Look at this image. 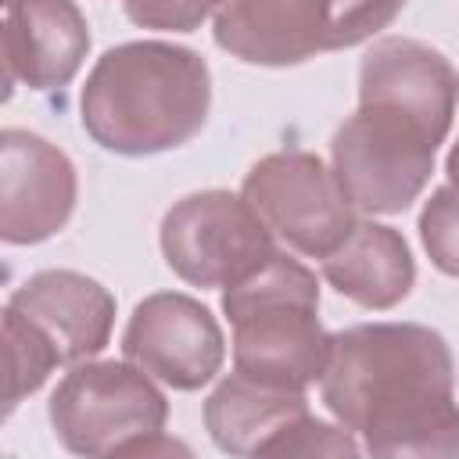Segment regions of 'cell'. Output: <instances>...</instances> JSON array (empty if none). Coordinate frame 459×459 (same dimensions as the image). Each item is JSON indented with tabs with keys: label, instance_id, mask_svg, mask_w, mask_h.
Wrapping results in <instances>:
<instances>
[{
	"label": "cell",
	"instance_id": "obj_1",
	"mask_svg": "<svg viewBox=\"0 0 459 459\" xmlns=\"http://www.w3.org/2000/svg\"><path fill=\"white\" fill-rule=\"evenodd\" d=\"M319 391L369 455H459L455 366L430 326L362 323L333 333Z\"/></svg>",
	"mask_w": 459,
	"mask_h": 459
},
{
	"label": "cell",
	"instance_id": "obj_2",
	"mask_svg": "<svg viewBox=\"0 0 459 459\" xmlns=\"http://www.w3.org/2000/svg\"><path fill=\"white\" fill-rule=\"evenodd\" d=\"M212 108V72L190 47L136 39L97 57L79 93L82 129L111 154L143 158L194 140Z\"/></svg>",
	"mask_w": 459,
	"mask_h": 459
},
{
	"label": "cell",
	"instance_id": "obj_3",
	"mask_svg": "<svg viewBox=\"0 0 459 459\" xmlns=\"http://www.w3.org/2000/svg\"><path fill=\"white\" fill-rule=\"evenodd\" d=\"M222 312L233 326L237 373L290 391L323 380L333 333L319 323L316 273L298 258L269 255L255 273L222 290Z\"/></svg>",
	"mask_w": 459,
	"mask_h": 459
},
{
	"label": "cell",
	"instance_id": "obj_4",
	"mask_svg": "<svg viewBox=\"0 0 459 459\" xmlns=\"http://www.w3.org/2000/svg\"><path fill=\"white\" fill-rule=\"evenodd\" d=\"M448 126L394 100L359 97L330 140V169L355 212L398 215L427 186Z\"/></svg>",
	"mask_w": 459,
	"mask_h": 459
},
{
	"label": "cell",
	"instance_id": "obj_5",
	"mask_svg": "<svg viewBox=\"0 0 459 459\" xmlns=\"http://www.w3.org/2000/svg\"><path fill=\"white\" fill-rule=\"evenodd\" d=\"M402 7L405 0H226L212 36L237 61L287 68L377 36Z\"/></svg>",
	"mask_w": 459,
	"mask_h": 459
},
{
	"label": "cell",
	"instance_id": "obj_6",
	"mask_svg": "<svg viewBox=\"0 0 459 459\" xmlns=\"http://www.w3.org/2000/svg\"><path fill=\"white\" fill-rule=\"evenodd\" d=\"M165 394L129 359L75 362L50 394L54 437L75 455H133L165 430Z\"/></svg>",
	"mask_w": 459,
	"mask_h": 459
},
{
	"label": "cell",
	"instance_id": "obj_7",
	"mask_svg": "<svg viewBox=\"0 0 459 459\" xmlns=\"http://www.w3.org/2000/svg\"><path fill=\"white\" fill-rule=\"evenodd\" d=\"M276 233L230 190H201L176 201L161 219V255L194 287H230L276 255Z\"/></svg>",
	"mask_w": 459,
	"mask_h": 459
},
{
	"label": "cell",
	"instance_id": "obj_8",
	"mask_svg": "<svg viewBox=\"0 0 459 459\" xmlns=\"http://www.w3.org/2000/svg\"><path fill=\"white\" fill-rule=\"evenodd\" d=\"M240 197L280 240L319 262L359 222L333 169L308 151H276L255 161L244 176Z\"/></svg>",
	"mask_w": 459,
	"mask_h": 459
},
{
	"label": "cell",
	"instance_id": "obj_9",
	"mask_svg": "<svg viewBox=\"0 0 459 459\" xmlns=\"http://www.w3.org/2000/svg\"><path fill=\"white\" fill-rule=\"evenodd\" d=\"M122 355L176 391H197L222 369L226 341L215 316L197 298L158 290L133 308Z\"/></svg>",
	"mask_w": 459,
	"mask_h": 459
},
{
	"label": "cell",
	"instance_id": "obj_10",
	"mask_svg": "<svg viewBox=\"0 0 459 459\" xmlns=\"http://www.w3.org/2000/svg\"><path fill=\"white\" fill-rule=\"evenodd\" d=\"M75 165L50 140L0 133V237L4 244H39L65 230L75 212Z\"/></svg>",
	"mask_w": 459,
	"mask_h": 459
},
{
	"label": "cell",
	"instance_id": "obj_11",
	"mask_svg": "<svg viewBox=\"0 0 459 459\" xmlns=\"http://www.w3.org/2000/svg\"><path fill=\"white\" fill-rule=\"evenodd\" d=\"M90 50V25L75 0H7L4 68L7 93L14 82L29 90H57L75 79Z\"/></svg>",
	"mask_w": 459,
	"mask_h": 459
},
{
	"label": "cell",
	"instance_id": "obj_12",
	"mask_svg": "<svg viewBox=\"0 0 459 459\" xmlns=\"http://www.w3.org/2000/svg\"><path fill=\"white\" fill-rule=\"evenodd\" d=\"M25 319H32L61 355V366H75L93 359L115 326V298L104 283L72 273V269H43L32 273L7 301Z\"/></svg>",
	"mask_w": 459,
	"mask_h": 459
},
{
	"label": "cell",
	"instance_id": "obj_13",
	"mask_svg": "<svg viewBox=\"0 0 459 459\" xmlns=\"http://www.w3.org/2000/svg\"><path fill=\"white\" fill-rule=\"evenodd\" d=\"M323 276L341 298L384 312L409 298L416 283V265L398 230L359 219L351 233L323 258Z\"/></svg>",
	"mask_w": 459,
	"mask_h": 459
},
{
	"label": "cell",
	"instance_id": "obj_14",
	"mask_svg": "<svg viewBox=\"0 0 459 459\" xmlns=\"http://www.w3.org/2000/svg\"><path fill=\"white\" fill-rule=\"evenodd\" d=\"M301 416H308L305 391L273 387L237 369L204 402V427L215 448L230 455H269Z\"/></svg>",
	"mask_w": 459,
	"mask_h": 459
},
{
	"label": "cell",
	"instance_id": "obj_15",
	"mask_svg": "<svg viewBox=\"0 0 459 459\" xmlns=\"http://www.w3.org/2000/svg\"><path fill=\"white\" fill-rule=\"evenodd\" d=\"M54 366H61V355L50 344V337L18 308L7 305L4 308V416H11L22 398L39 391Z\"/></svg>",
	"mask_w": 459,
	"mask_h": 459
},
{
	"label": "cell",
	"instance_id": "obj_16",
	"mask_svg": "<svg viewBox=\"0 0 459 459\" xmlns=\"http://www.w3.org/2000/svg\"><path fill=\"white\" fill-rule=\"evenodd\" d=\"M420 240L445 276H459V186H437L420 212Z\"/></svg>",
	"mask_w": 459,
	"mask_h": 459
},
{
	"label": "cell",
	"instance_id": "obj_17",
	"mask_svg": "<svg viewBox=\"0 0 459 459\" xmlns=\"http://www.w3.org/2000/svg\"><path fill=\"white\" fill-rule=\"evenodd\" d=\"M126 14L140 29H158V32H194L201 22L215 18V11L226 0H122Z\"/></svg>",
	"mask_w": 459,
	"mask_h": 459
},
{
	"label": "cell",
	"instance_id": "obj_18",
	"mask_svg": "<svg viewBox=\"0 0 459 459\" xmlns=\"http://www.w3.org/2000/svg\"><path fill=\"white\" fill-rule=\"evenodd\" d=\"M362 445L355 441V434L348 427H333V423H323L316 420L312 412L301 416L273 448L269 455H359Z\"/></svg>",
	"mask_w": 459,
	"mask_h": 459
},
{
	"label": "cell",
	"instance_id": "obj_19",
	"mask_svg": "<svg viewBox=\"0 0 459 459\" xmlns=\"http://www.w3.org/2000/svg\"><path fill=\"white\" fill-rule=\"evenodd\" d=\"M445 172H448V183H455V186H459V140H455V147H452V154H448Z\"/></svg>",
	"mask_w": 459,
	"mask_h": 459
}]
</instances>
